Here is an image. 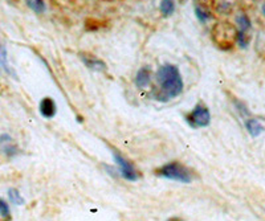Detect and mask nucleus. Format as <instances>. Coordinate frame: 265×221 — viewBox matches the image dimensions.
<instances>
[{
    "mask_svg": "<svg viewBox=\"0 0 265 221\" xmlns=\"http://www.w3.org/2000/svg\"><path fill=\"white\" fill-rule=\"evenodd\" d=\"M155 81L159 89L153 93V97L159 102H169L173 98L180 96L184 89L180 72L175 65H162L155 73Z\"/></svg>",
    "mask_w": 265,
    "mask_h": 221,
    "instance_id": "nucleus-1",
    "label": "nucleus"
},
{
    "mask_svg": "<svg viewBox=\"0 0 265 221\" xmlns=\"http://www.w3.org/2000/svg\"><path fill=\"white\" fill-rule=\"evenodd\" d=\"M155 175H158L159 178H165V179H170L184 184H190L194 182L192 171L179 162L163 164V166L155 170Z\"/></svg>",
    "mask_w": 265,
    "mask_h": 221,
    "instance_id": "nucleus-2",
    "label": "nucleus"
},
{
    "mask_svg": "<svg viewBox=\"0 0 265 221\" xmlns=\"http://www.w3.org/2000/svg\"><path fill=\"white\" fill-rule=\"evenodd\" d=\"M237 31L229 23H218L212 31V36L216 44L221 46L223 49H229L236 41Z\"/></svg>",
    "mask_w": 265,
    "mask_h": 221,
    "instance_id": "nucleus-3",
    "label": "nucleus"
},
{
    "mask_svg": "<svg viewBox=\"0 0 265 221\" xmlns=\"http://www.w3.org/2000/svg\"><path fill=\"white\" fill-rule=\"evenodd\" d=\"M186 121L194 129L207 127L210 125V122H211V113H210L207 106H204V104L199 102L190 113L187 114Z\"/></svg>",
    "mask_w": 265,
    "mask_h": 221,
    "instance_id": "nucleus-4",
    "label": "nucleus"
},
{
    "mask_svg": "<svg viewBox=\"0 0 265 221\" xmlns=\"http://www.w3.org/2000/svg\"><path fill=\"white\" fill-rule=\"evenodd\" d=\"M113 156H114V160H116L117 167L120 170L121 176H122L124 179L129 180V182H135V180H138L137 170H135V167L132 166V163L129 162L128 159L122 156V155H121L120 152H117V151H114Z\"/></svg>",
    "mask_w": 265,
    "mask_h": 221,
    "instance_id": "nucleus-5",
    "label": "nucleus"
},
{
    "mask_svg": "<svg viewBox=\"0 0 265 221\" xmlns=\"http://www.w3.org/2000/svg\"><path fill=\"white\" fill-rule=\"evenodd\" d=\"M0 151L8 158L16 156L17 152H19V147L9 134H1L0 135Z\"/></svg>",
    "mask_w": 265,
    "mask_h": 221,
    "instance_id": "nucleus-6",
    "label": "nucleus"
},
{
    "mask_svg": "<svg viewBox=\"0 0 265 221\" xmlns=\"http://www.w3.org/2000/svg\"><path fill=\"white\" fill-rule=\"evenodd\" d=\"M80 59H81V61H83L90 71L105 72L108 69V68H106V64H105L102 60L95 57V56H93V54L90 53H81L80 54Z\"/></svg>",
    "mask_w": 265,
    "mask_h": 221,
    "instance_id": "nucleus-7",
    "label": "nucleus"
},
{
    "mask_svg": "<svg viewBox=\"0 0 265 221\" xmlns=\"http://www.w3.org/2000/svg\"><path fill=\"white\" fill-rule=\"evenodd\" d=\"M39 111L44 118H53L56 115V111H57L56 102L49 97L43 98L40 101V105H39Z\"/></svg>",
    "mask_w": 265,
    "mask_h": 221,
    "instance_id": "nucleus-8",
    "label": "nucleus"
},
{
    "mask_svg": "<svg viewBox=\"0 0 265 221\" xmlns=\"http://www.w3.org/2000/svg\"><path fill=\"white\" fill-rule=\"evenodd\" d=\"M134 82L137 85L138 89H146L151 84V71H150L149 67H145L139 69L135 75V79Z\"/></svg>",
    "mask_w": 265,
    "mask_h": 221,
    "instance_id": "nucleus-9",
    "label": "nucleus"
},
{
    "mask_svg": "<svg viewBox=\"0 0 265 221\" xmlns=\"http://www.w3.org/2000/svg\"><path fill=\"white\" fill-rule=\"evenodd\" d=\"M0 71L5 72V73L9 75H15L12 68L9 67L7 49H5V46L1 45V44H0Z\"/></svg>",
    "mask_w": 265,
    "mask_h": 221,
    "instance_id": "nucleus-10",
    "label": "nucleus"
},
{
    "mask_svg": "<svg viewBox=\"0 0 265 221\" xmlns=\"http://www.w3.org/2000/svg\"><path fill=\"white\" fill-rule=\"evenodd\" d=\"M159 11L165 17L173 16L175 12V1L174 0H161Z\"/></svg>",
    "mask_w": 265,
    "mask_h": 221,
    "instance_id": "nucleus-11",
    "label": "nucleus"
},
{
    "mask_svg": "<svg viewBox=\"0 0 265 221\" xmlns=\"http://www.w3.org/2000/svg\"><path fill=\"white\" fill-rule=\"evenodd\" d=\"M245 127L248 130V133L252 137H259L263 131H264V126L261 125L257 119H248L245 122Z\"/></svg>",
    "mask_w": 265,
    "mask_h": 221,
    "instance_id": "nucleus-12",
    "label": "nucleus"
},
{
    "mask_svg": "<svg viewBox=\"0 0 265 221\" xmlns=\"http://www.w3.org/2000/svg\"><path fill=\"white\" fill-rule=\"evenodd\" d=\"M25 4L28 5L29 9H32L33 12L42 15L46 11V4L44 0H25Z\"/></svg>",
    "mask_w": 265,
    "mask_h": 221,
    "instance_id": "nucleus-13",
    "label": "nucleus"
},
{
    "mask_svg": "<svg viewBox=\"0 0 265 221\" xmlns=\"http://www.w3.org/2000/svg\"><path fill=\"white\" fill-rule=\"evenodd\" d=\"M8 199L13 205H23L24 204V197L17 191L16 188H9L8 189Z\"/></svg>",
    "mask_w": 265,
    "mask_h": 221,
    "instance_id": "nucleus-14",
    "label": "nucleus"
},
{
    "mask_svg": "<svg viewBox=\"0 0 265 221\" xmlns=\"http://www.w3.org/2000/svg\"><path fill=\"white\" fill-rule=\"evenodd\" d=\"M195 15L202 23H207L211 19V12L207 8H204L203 5H196L195 7Z\"/></svg>",
    "mask_w": 265,
    "mask_h": 221,
    "instance_id": "nucleus-15",
    "label": "nucleus"
},
{
    "mask_svg": "<svg viewBox=\"0 0 265 221\" xmlns=\"http://www.w3.org/2000/svg\"><path fill=\"white\" fill-rule=\"evenodd\" d=\"M236 23L239 25L240 31H243V32H247L252 27V23H251V20H249V17L247 15H239L236 17Z\"/></svg>",
    "mask_w": 265,
    "mask_h": 221,
    "instance_id": "nucleus-16",
    "label": "nucleus"
},
{
    "mask_svg": "<svg viewBox=\"0 0 265 221\" xmlns=\"http://www.w3.org/2000/svg\"><path fill=\"white\" fill-rule=\"evenodd\" d=\"M236 42L237 45L240 46V48H247L249 44V37L247 32H243V31H239L236 35Z\"/></svg>",
    "mask_w": 265,
    "mask_h": 221,
    "instance_id": "nucleus-17",
    "label": "nucleus"
},
{
    "mask_svg": "<svg viewBox=\"0 0 265 221\" xmlns=\"http://www.w3.org/2000/svg\"><path fill=\"white\" fill-rule=\"evenodd\" d=\"M0 216L4 217V219H9L11 217V211H9L8 204L3 199H0Z\"/></svg>",
    "mask_w": 265,
    "mask_h": 221,
    "instance_id": "nucleus-18",
    "label": "nucleus"
},
{
    "mask_svg": "<svg viewBox=\"0 0 265 221\" xmlns=\"http://www.w3.org/2000/svg\"><path fill=\"white\" fill-rule=\"evenodd\" d=\"M236 108L240 110V113L243 114V115H248L249 114L248 109H247V106H245L244 104H241V102H236Z\"/></svg>",
    "mask_w": 265,
    "mask_h": 221,
    "instance_id": "nucleus-19",
    "label": "nucleus"
},
{
    "mask_svg": "<svg viewBox=\"0 0 265 221\" xmlns=\"http://www.w3.org/2000/svg\"><path fill=\"white\" fill-rule=\"evenodd\" d=\"M261 12H263V15H264V16H265V3H264V4H263V7H261Z\"/></svg>",
    "mask_w": 265,
    "mask_h": 221,
    "instance_id": "nucleus-20",
    "label": "nucleus"
}]
</instances>
